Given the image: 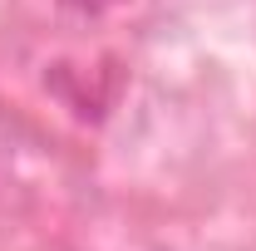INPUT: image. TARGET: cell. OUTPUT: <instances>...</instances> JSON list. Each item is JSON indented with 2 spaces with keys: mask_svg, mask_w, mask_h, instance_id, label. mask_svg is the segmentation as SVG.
I'll return each mask as SVG.
<instances>
[{
  "mask_svg": "<svg viewBox=\"0 0 256 251\" xmlns=\"http://www.w3.org/2000/svg\"><path fill=\"white\" fill-rule=\"evenodd\" d=\"M64 5H74V10H84V15H98V10H108V5H118V0H64Z\"/></svg>",
  "mask_w": 256,
  "mask_h": 251,
  "instance_id": "6da1fadb",
  "label": "cell"
}]
</instances>
